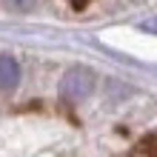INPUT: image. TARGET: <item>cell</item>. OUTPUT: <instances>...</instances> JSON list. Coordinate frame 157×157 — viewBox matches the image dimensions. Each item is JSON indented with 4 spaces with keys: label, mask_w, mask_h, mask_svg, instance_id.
Masks as SVG:
<instances>
[{
    "label": "cell",
    "mask_w": 157,
    "mask_h": 157,
    "mask_svg": "<svg viewBox=\"0 0 157 157\" xmlns=\"http://www.w3.org/2000/svg\"><path fill=\"white\" fill-rule=\"evenodd\" d=\"M94 86H97V75L86 66H75L69 69L66 75L60 80V94L71 100V103H80V100H86L94 94Z\"/></svg>",
    "instance_id": "cell-1"
},
{
    "label": "cell",
    "mask_w": 157,
    "mask_h": 157,
    "mask_svg": "<svg viewBox=\"0 0 157 157\" xmlns=\"http://www.w3.org/2000/svg\"><path fill=\"white\" fill-rule=\"evenodd\" d=\"M143 29H149V32H157V20H149V23H143Z\"/></svg>",
    "instance_id": "cell-4"
},
{
    "label": "cell",
    "mask_w": 157,
    "mask_h": 157,
    "mask_svg": "<svg viewBox=\"0 0 157 157\" xmlns=\"http://www.w3.org/2000/svg\"><path fill=\"white\" fill-rule=\"evenodd\" d=\"M20 83V63L12 54H0V91H14Z\"/></svg>",
    "instance_id": "cell-2"
},
{
    "label": "cell",
    "mask_w": 157,
    "mask_h": 157,
    "mask_svg": "<svg viewBox=\"0 0 157 157\" xmlns=\"http://www.w3.org/2000/svg\"><path fill=\"white\" fill-rule=\"evenodd\" d=\"M34 3L37 0H3V6L9 9V12H17V14H26V12H32Z\"/></svg>",
    "instance_id": "cell-3"
}]
</instances>
